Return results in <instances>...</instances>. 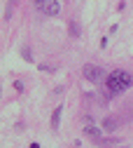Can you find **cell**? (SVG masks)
Here are the masks:
<instances>
[{
  "label": "cell",
  "instance_id": "6da1fadb",
  "mask_svg": "<svg viewBox=\"0 0 133 148\" xmlns=\"http://www.w3.org/2000/svg\"><path fill=\"white\" fill-rule=\"evenodd\" d=\"M105 85H107L110 92H124V89H128L133 85V75L126 73V71H112L105 78Z\"/></svg>",
  "mask_w": 133,
  "mask_h": 148
},
{
  "label": "cell",
  "instance_id": "7a4b0ae2",
  "mask_svg": "<svg viewBox=\"0 0 133 148\" xmlns=\"http://www.w3.org/2000/svg\"><path fill=\"white\" fill-rule=\"evenodd\" d=\"M82 75H84L89 82H96V85H98V82H105V78H107L105 71H103L101 66H96V64H86V66L82 68Z\"/></svg>",
  "mask_w": 133,
  "mask_h": 148
},
{
  "label": "cell",
  "instance_id": "3957f363",
  "mask_svg": "<svg viewBox=\"0 0 133 148\" xmlns=\"http://www.w3.org/2000/svg\"><path fill=\"white\" fill-rule=\"evenodd\" d=\"M37 10H40L42 14H47V16H56L61 12V3L59 0H37Z\"/></svg>",
  "mask_w": 133,
  "mask_h": 148
},
{
  "label": "cell",
  "instance_id": "277c9868",
  "mask_svg": "<svg viewBox=\"0 0 133 148\" xmlns=\"http://www.w3.org/2000/svg\"><path fill=\"white\" fill-rule=\"evenodd\" d=\"M84 134H86V139L89 141H93V143H103L105 141V136H103V132H101V127H96V125H93L89 118H86V127H84Z\"/></svg>",
  "mask_w": 133,
  "mask_h": 148
},
{
  "label": "cell",
  "instance_id": "5b68a950",
  "mask_svg": "<svg viewBox=\"0 0 133 148\" xmlns=\"http://www.w3.org/2000/svg\"><path fill=\"white\" fill-rule=\"evenodd\" d=\"M59 122H61V106L51 113V127H54V129H59Z\"/></svg>",
  "mask_w": 133,
  "mask_h": 148
},
{
  "label": "cell",
  "instance_id": "8992f818",
  "mask_svg": "<svg viewBox=\"0 0 133 148\" xmlns=\"http://www.w3.org/2000/svg\"><path fill=\"white\" fill-rule=\"evenodd\" d=\"M103 127L107 129V132H115V129H117V122L112 120V118H105V122H103Z\"/></svg>",
  "mask_w": 133,
  "mask_h": 148
},
{
  "label": "cell",
  "instance_id": "52a82bcc",
  "mask_svg": "<svg viewBox=\"0 0 133 148\" xmlns=\"http://www.w3.org/2000/svg\"><path fill=\"white\" fill-rule=\"evenodd\" d=\"M21 57H24L26 61H33V54H30V47H26V45L21 47Z\"/></svg>",
  "mask_w": 133,
  "mask_h": 148
},
{
  "label": "cell",
  "instance_id": "ba28073f",
  "mask_svg": "<svg viewBox=\"0 0 133 148\" xmlns=\"http://www.w3.org/2000/svg\"><path fill=\"white\" fill-rule=\"evenodd\" d=\"M70 33H72V35H80V26L75 24V21H70Z\"/></svg>",
  "mask_w": 133,
  "mask_h": 148
}]
</instances>
